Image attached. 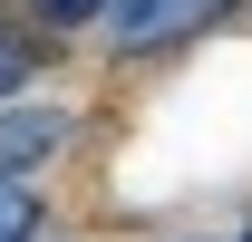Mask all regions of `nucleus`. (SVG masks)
I'll return each mask as SVG.
<instances>
[{
	"mask_svg": "<svg viewBox=\"0 0 252 242\" xmlns=\"http://www.w3.org/2000/svg\"><path fill=\"white\" fill-rule=\"evenodd\" d=\"M233 0H117L107 20H117V49H175V39L214 30Z\"/></svg>",
	"mask_w": 252,
	"mask_h": 242,
	"instance_id": "f257e3e1",
	"label": "nucleus"
},
{
	"mask_svg": "<svg viewBox=\"0 0 252 242\" xmlns=\"http://www.w3.org/2000/svg\"><path fill=\"white\" fill-rule=\"evenodd\" d=\"M97 10H117V0H39V20H59V30H78V20H97Z\"/></svg>",
	"mask_w": 252,
	"mask_h": 242,
	"instance_id": "20e7f679",
	"label": "nucleus"
},
{
	"mask_svg": "<svg viewBox=\"0 0 252 242\" xmlns=\"http://www.w3.org/2000/svg\"><path fill=\"white\" fill-rule=\"evenodd\" d=\"M20 78H30V49H20V39H10V30H0V97H10V88H20Z\"/></svg>",
	"mask_w": 252,
	"mask_h": 242,
	"instance_id": "39448f33",
	"label": "nucleus"
},
{
	"mask_svg": "<svg viewBox=\"0 0 252 242\" xmlns=\"http://www.w3.org/2000/svg\"><path fill=\"white\" fill-rule=\"evenodd\" d=\"M0 242H39V194L0 175Z\"/></svg>",
	"mask_w": 252,
	"mask_h": 242,
	"instance_id": "7ed1b4c3",
	"label": "nucleus"
},
{
	"mask_svg": "<svg viewBox=\"0 0 252 242\" xmlns=\"http://www.w3.org/2000/svg\"><path fill=\"white\" fill-rule=\"evenodd\" d=\"M68 146V107H0V175L20 184V165Z\"/></svg>",
	"mask_w": 252,
	"mask_h": 242,
	"instance_id": "f03ea898",
	"label": "nucleus"
}]
</instances>
